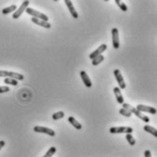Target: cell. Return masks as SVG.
Here are the masks:
<instances>
[{
  "mask_svg": "<svg viewBox=\"0 0 157 157\" xmlns=\"http://www.w3.org/2000/svg\"><path fill=\"white\" fill-rule=\"evenodd\" d=\"M123 109L129 110V112H130L132 114H133V113L135 114L138 118L141 119L143 122H144V123H149V122H150V119H149L148 116H146V115H144L143 113H142L141 112H139V110H137L136 108L131 106L130 104H128V103H123Z\"/></svg>",
  "mask_w": 157,
  "mask_h": 157,
  "instance_id": "6da1fadb",
  "label": "cell"
},
{
  "mask_svg": "<svg viewBox=\"0 0 157 157\" xmlns=\"http://www.w3.org/2000/svg\"><path fill=\"white\" fill-rule=\"evenodd\" d=\"M26 12L29 14V15L32 16L33 17L39 18V19H40V20H43V21H46V22H48V20H49V16L47 15H45L43 13H40L39 11H37V10H35V9H33V8L27 7L26 9Z\"/></svg>",
  "mask_w": 157,
  "mask_h": 157,
  "instance_id": "7a4b0ae2",
  "label": "cell"
},
{
  "mask_svg": "<svg viewBox=\"0 0 157 157\" xmlns=\"http://www.w3.org/2000/svg\"><path fill=\"white\" fill-rule=\"evenodd\" d=\"M133 132V129L132 127H126V126H121V127H112L110 129V133L113 134L117 133H132Z\"/></svg>",
  "mask_w": 157,
  "mask_h": 157,
  "instance_id": "3957f363",
  "label": "cell"
},
{
  "mask_svg": "<svg viewBox=\"0 0 157 157\" xmlns=\"http://www.w3.org/2000/svg\"><path fill=\"white\" fill-rule=\"evenodd\" d=\"M29 5V1H27V0H26V1H23L22 4H21V6L17 8V10H16V11L14 12L13 16H12L14 19H17V18L23 14V12L26 11V9L27 8Z\"/></svg>",
  "mask_w": 157,
  "mask_h": 157,
  "instance_id": "277c9868",
  "label": "cell"
},
{
  "mask_svg": "<svg viewBox=\"0 0 157 157\" xmlns=\"http://www.w3.org/2000/svg\"><path fill=\"white\" fill-rule=\"evenodd\" d=\"M114 76H115V79L118 82V84H119V89L120 90H124L126 88V83L124 82V80L123 78V75H122V73L121 71H120V70H114Z\"/></svg>",
  "mask_w": 157,
  "mask_h": 157,
  "instance_id": "5b68a950",
  "label": "cell"
},
{
  "mask_svg": "<svg viewBox=\"0 0 157 157\" xmlns=\"http://www.w3.org/2000/svg\"><path fill=\"white\" fill-rule=\"evenodd\" d=\"M34 132L39 133H46L49 136H55V132L52 129H49L48 127H43V126H35L34 127Z\"/></svg>",
  "mask_w": 157,
  "mask_h": 157,
  "instance_id": "8992f818",
  "label": "cell"
},
{
  "mask_svg": "<svg viewBox=\"0 0 157 157\" xmlns=\"http://www.w3.org/2000/svg\"><path fill=\"white\" fill-rule=\"evenodd\" d=\"M136 110H139L141 113H149L151 114H155L156 113V109L151 106L147 105H143V104H138L136 107Z\"/></svg>",
  "mask_w": 157,
  "mask_h": 157,
  "instance_id": "52a82bcc",
  "label": "cell"
},
{
  "mask_svg": "<svg viewBox=\"0 0 157 157\" xmlns=\"http://www.w3.org/2000/svg\"><path fill=\"white\" fill-rule=\"evenodd\" d=\"M112 36H113V47L114 49L120 48V39H119V30L116 27L112 29Z\"/></svg>",
  "mask_w": 157,
  "mask_h": 157,
  "instance_id": "ba28073f",
  "label": "cell"
},
{
  "mask_svg": "<svg viewBox=\"0 0 157 157\" xmlns=\"http://www.w3.org/2000/svg\"><path fill=\"white\" fill-rule=\"evenodd\" d=\"M106 49H107V45L106 44H101L100 47H98V49L95 51H93L91 54H90V59L93 60L94 58L101 55V53H103Z\"/></svg>",
  "mask_w": 157,
  "mask_h": 157,
  "instance_id": "9c48e42d",
  "label": "cell"
},
{
  "mask_svg": "<svg viewBox=\"0 0 157 157\" xmlns=\"http://www.w3.org/2000/svg\"><path fill=\"white\" fill-rule=\"evenodd\" d=\"M64 2H65L67 7L69 8V11H70V15L72 16V17H73V18H76V19H77V18L79 17V15H78V13H77V11H76V9H75V7H74V6H73L72 2L70 1V0H65Z\"/></svg>",
  "mask_w": 157,
  "mask_h": 157,
  "instance_id": "30bf717a",
  "label": "cell"
},
{
  "mask_svg": "<svg viewBox=\"0 0 157 157\" xmlns=\"http://www.w3.org/2000/svg\"><path fill=\"white\" fill-rule=\"evenodd\" d=\"M80 78L83 81V83H84V85L87 87V88H90L92 86V83H91V80L90 79V77L88 76L87 72L84 71V70H81L80 71Z\"/></svg>",
  "mask_w": 157,
  "mask_h": 157,
  "instance_id": "8fae6325",
  "label": "cell"
},
{
  "mask_svg": "<svg viewBox=\"0 0 157 157\" xmlns=\"http://www.w3.org/2000/svg\"><path fill=\"white\" fill-rule=\"evenodd\" d=\"M113 93L116 97V100H117V103L119 104H123L124 103V99L123 97V94H122V92H121V90L119 89V87H115L113 89Z\"/></svg>",
  "mask_w": 157,
  "mask_h": 157,
  "instance_id": "7c38bea8",
  "label": "cell"
},
{
  "mask_svg": "<svg viewBox=\"0 0 157 157\" xmlns=\"http://www.w3.org/2000/svg\"><path fill=\"white\" fill-rule=\"evenodd\" d=\"M31 21L33 23H35L36 25H39L42 27H45V29H50L51 27V24H49V22H46L43 20H40L39 18H36V17H32L31 18Z\"/></svg>",
  "mask_w": 157,
  "mask_h": 157,
  "instance_id": "4fadbf2b",
  "label": "cell"
},
{
  "mask_svg": "<svg viewBox=\"0 0 157 157\" xmlns=\"http://www.w3.org/2000/svg\"><path fill=\"white\" fill-rule=\"evenodd\" d=\"M7 77L8 78H11L16 80H24V76L20 73H17V72H13V71H7Z\"/></svg>",
  "mask_w": 157,
  "mask_h": 157,
  "instance_id": "5bb4252c",
  "label": "cell"
},
{
  "mask_svg": "<svg viewBox=\"0 0 157 157\" xmlns=\"http://www.w3.org/2000/svg\"><path fill=\"white\" fill-rule=\"evenodd\" d=\"M68 121H69V123H70L73 127L76 128L77 130H81V128H82L81 123H80L74 117H72V116L69 117V118H68Z\"/></svg>",
  "mask_w": 157,
  "mask_h": 157,
  "instance_id": "9a60e30c",
  "label": "cell"
},
{
  "mask_svg": "<svg viewBox=\"0 0 157 157\" xmlns=\"http://www.w3.org/2000/svg\"><path fill=\"white\" fill-rule=\"evenodd\" d=\"M143 130H144L145 132H147V133H151V134L153 135L154 137H157V130H156L154 127L150 126V125H145V126H143Z\"/></svg>",
  "mask_w": 157,
  "mask_h": 157,
  "instance_id": "2e32d148",
  "label": "cell"
},
{
  "mask_svg": "<svg viewBox=\"0 0 157 157\" xmlns=\"http://www.w3.org/2000/svg\"><path fill=\"white\" fill-rule=\"evenodd\" d=\"M16 10V5H11L10 6L4 8L3 10H2V14H4V15H7V14H9V13L15 12Z\"/></svg>",
  "mask_w": 157,
  "mask_h": 157,
  "instance_id": "e0dca14e",
  "label": "cell"
},
{
  "mask_svg": "<svg viewBox=\"0 0 157 157\" xmlns=\"http://www.w3.org/2000/svg\"><path fill=\"white\" fill-rule=\"evenodd\" d=\"M92 60V65L97 66V65H99L100 62H103L104 60V56H103V55H100V56L94 58L93 60Z\"/></svg>",
  "mask_w": 157,
  "mask_h": 157,
  "instance_id": "ac0fdd59",
  "label": "cell"
},
{
  "mask_svg": "<svg viewBox=\"0 0 157 157\" xmlns=\"http://www.w3.org/2000/svg\"><path fill=\"white\" fill-rule=\"evenodd\" d=\"M4 82L7 85H12V86H16L18 84V82L16 80H14V79H11V78H6L4 80Z\"/></svg>",
  "mask_w": 157,
  "mask_h": 157,
  "instance_id": "d6986e66",
  "label": "cell"
},
{
  "mask_svg": "<svg viewBox=\"0 0 157 157\" xmlns=\"http://www.w3.org/2000/svg\"><path fill=\"white\" fill-rule=\"evenodd\" d=\"M115 3L117 4V6H118L120 8H121L122 11L125 12V11L128 10V7H127V6H126L125 3H123V2H122V1H120V0H115Z\"/></svg>",
  "mask_w": 157,
  "mask_h": 157,
  "instance_id": "ffe728a7",
  "label": "cell"
},
{
  "mask_svg": "<svg viewBox=\"0 0 157 157\" xmlns=\"http://www.w3.org/2000/svg\"><path fill=\"white\" fill-rule=\"evenodd\" d=\"M56 151H57L56 147L51 146L50 148L48 150V152L45 153V155H44V156H42V157H51V156H52L55 153H56Z\"/></svg>",
  "mask_w": 157,
  "mask_h": 157,
  "instance_id": "44dd1931",
  "label": "cell"
},
{
  "mask_svg": "<svg viewBox=\"0 0 157 157\" xmlns=\"http://www.w3.org/2000/svg\"><path fill=\"white\" fill-rule=\"evenodd\" d=\"M125 138H126L127 142L129 143V144H130V145L133 146V145L135 144V139H134V138H133V136L132 134H130V133L126 134Z\"/></svg>",
  "mask_w": 157,
  "mask_h": 157,
  "instance_id": "7402d4cb",
  "label": "cell"
},
{
  "mask_svg": "<svg viewBox=\"0 0 157 157\" xmlns=\"http://www.w3.org/2000/svg\"><path fill=\"white\" fill-rule=\"evenodd\" d=\"M65 116V113L63 112H58V113H55L53 115H52V119L55 120V121H57V120H60L61 118H63Z\"/></svg>",
  "mask_w": 157,
  "mask_h": 157,
  "instance_id": "603a6c76",
  "label": "cell"
},
{
  "mask_svg": "<svg viewBox=\"0 0 157 157\" xmlns=\"http://www.w3.org/2000/svg\"><path fill=\"white\" fill-rule=\"evenodd\" d=\"M119 113H120V114H121V115L125 116V117H128V118H130V117L132 116V113L129 112V110H125V109H123V108L120 109Z\"/></svg>",
  "mask_w": 157,
  "mask_h": 157,
  "instance_id": "cb8c5ba5",
  "label": "cell"
},
{
  "mask_svg": "<svg viewBox=\"0 0 157 157\" xmlns=\"http://www.w3.org/2000/svg\"><path fill=\"white\" fill-rule=\"evenodd\" d=\"M9 90H10V89L7 86H0V93H5V92H8Z\"/></svg>",
  "mask_w": 157,
  "mask_h": 157,
  "instance_id": "d4e9b609",
  "label": "cell"
},
{
  "mask_svg": "<svg viewBox=\"0 0 157 157\" xmlns=\"http://www.w3.org/2000/svg\"><path fill=\"white\" fill-rule=\"evenodd\" d=\"M0 77H7L6 70H0Z\"/></svg>",
  "mask_w": 157,
  "mask_h": 157,
  "instance_id": "484cf974",
  "label": "cell"
},
{
  "mask_svg": "<svg viewBox=\"0 0 157 157\" xmlns=\"http://www.w3.org/2000/svg\"><path fill=\"white\" fill-rule=\"evenodd\" d=\"M144 157H152L151 151H149V150H146V151L144 152Z\"/></svg>",
  "mask_w": 157,
  "mask_h": 157,
  "instance_id": "4316f807",
  "label": "cell"
},
{
  "mask_svg": "<svg viewBox=\"0 0 157 157\" xmlns=\"http://www.w3.org/2000/svg\"><path fill=\"white\" fill-rule=\"evenodd\" d=\"M5 144H6V142H5V141H0V150H1L3 147L5 146Z\"/></svg>",
  "mask_w": 157,
  "mask_h": 157,
  "instance_id": "83f0119b",
  "label": "cell"
}]
</instances>
